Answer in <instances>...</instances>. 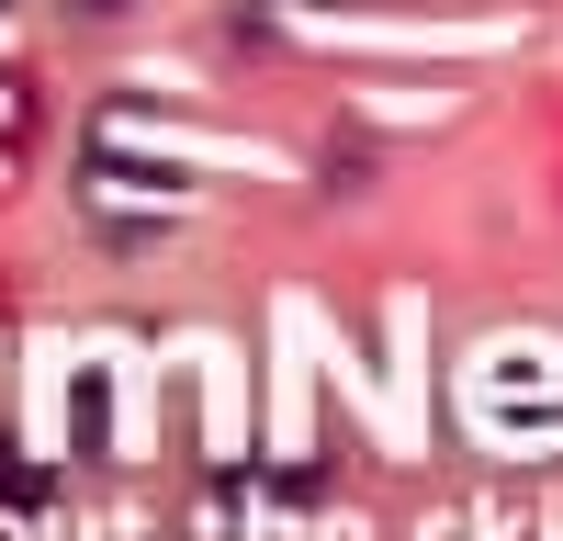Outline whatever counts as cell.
I'll use <instances>...</instances> for the list:
<instances>
[{
  "instance_id": "1",
  "label": "cell",
  "mask_w": 563,
  "mask_h": 541,
  "mask_svg": "<svg viewBox=\"0 0 563 541\" xmlns=\"http://www.w3.org/2000/svg\"><path fill=\"white\" fill-rule=\"evenodd\" d=\"M79 12H124V0H79Z\"/></svg>"
}]
</instances>
